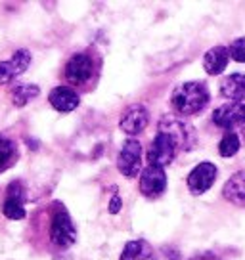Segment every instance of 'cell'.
Instances as JSON below:
<instances>
[{
    "mask_svg": "<svg viewBox=\"0 0 245 260\" xmlns=\"http://www.w3.org/2000/svg\"><path fill=\"white\" fill-rule=\"evenodd\" d=\"M241 128H243V138H245V124H243V126H241Z\"/></svg>",
    "mask_w": 245,
    "mask_h": 260,
    "instance_id": "obj_24",
    "label": "cell"
},
{
    "mask_svg": "<svg viewBox=\"0 0 245 260\" xmlns=\"http://www.w3.org/2000/svg\"><path fill=\"white\" fill-rule=\"evenodd\" d=\"M212 122L221 128L234 130L245 124V104H226L212 111Z\"/></svg>",
    "mask_w": 245,
    "mask_h": 260,
    "instance_id": "obj_11",
    "label": "cell"
},
{
    "mask_svg": "<svg viewBox=\"0 0 245 260\" xmlns=\"http://www.w3.org/2000/svg\"><path fill=\"white\" fill-rule=\"evenodd\" d=\"M31 65V52L29 50H17L10 59L0 61V84H8L16 77L23 75Z\"/></svg>",
    "mask_w": 245,
    "mask_h": 260,
    "instance_id": "obj_10",
    "label": "cell"
},
{
    "mask_svg": "<svg viewBox=\"0 0 245 260\" xmlns=\"http://www.w3.org/2000/svg\"><path fill=\"white\" fill-rule=\"evenodd\" d=\"M221 94L224 98L232 100L234 104H241L245 100V75H228L221 84Z\"/></svg>",
    "mask_w": 245,
    "mask_h": 260,
    "instance_id": "obj_16",
    "label": "cell"
},
{
    "mask_svg": "<svg viewBox=\"0 0 245 260\" xmlns=\"http://www.w3.org/2000/svg\"><path fill=\"white\" fill-rule=\"evenodd\" d=\"M239 151V136H237L236 132H228L224 138L221 140V144H219V153L222 157H232V155H236Z\"/></svg>",
    "mask_w": 245,
    "mask_h": 260,
    "instance_id": "obj_20",
    "label": "cell"
},
{
    "mask_svg": "<svg viewBox=\"0 0 245 260\" xmlns=\"http://www.w3.org/2000/svg\"><path fill=\"white\" fill-rule=\"evenodd\" d=\"M222 195L232 205L245 207V171L236 172V174L230 176V180L224 184Z\"/></svg>",
    "mask_w": 245,
    "mask_h": 260,
    "instance_id": "obj_15",
    "label": "cell"
},
{
    "mask_svg": "<svg viewBox=\"0 0 245 260\" xmlns=\"http://www.w3.org/2000/svg\"><path fill=\"white\" fill-rule=\"evenodd\" d=\"M149 122V111L146 109V106L142 104H132L129 106L125 111L121 113V121H119V126L125 134L129 136H136L142 130L147 126Z\"/></svg>",
    "mask_w": 245,
    "mask_h": 260,
    "instance_id": "obj_8",
    "label": "cell"
},
{
    "mask_svg": "<svg viewBox=\"0 0 245 260\" xmlns=\"http://www.w3.org/2000/svg\"><path fill=\"white\" fill-rule=\"evenodd\" d=\"M167 189V174H165V169L161 167H151L147 165L146 169L140 174V191L144 197H159V195L165 193Z\"/></svg>",
    "mask_w": 245,
    "mask_h": 260,
    "instance_id": "obj_7",
    "label": "cell"
},
{
    "mask_svg": "<svg viewBox=\"0 0 245 260\" xmlns=\"http://www.w3.org/2000/svg\"><path fill=\"white\" fill-rule=\"evenodd\" d=\"M66 79L69 84L75 86H84L88 84L94 75H96V61L90 56L88 52H77L69 57V61L66 63Z\"/></svg>",
    "mask_w": 245,
    "mask_h": 260,
    "instance_id": "obj_4",
    "label": "cell"
},
{
    "mask_svg": "<svg viewBox=\"0 0 245 260\" xmlns=\"http://www.w3.org/2000/svg\"><path fill=\"white\" fill-rule=\"evenodd\" d=\"M2 214L10 220L25 218V187L21 182H12L6 189V199L2 205Z\"/></svg>",
    "mask_w": 245,
    "mask_h": 260,
    "instance_id": "obj_12",
    "label": "cell"
},
{
    "mask_svg": "<svg viewBox=\"0 0 245 260\" xmlns=\"http://www.w3.org/2000/svg\"><path fill=\"white\" fill-rule=\"evenodd\" d=\"M121 207H122L121 197H119V195L115 193L113 197L109 199V207H107V209H109V212H111V214H117V212L121 211Z\"/></svg>",
    "mask_w": 245,
    "mask_h": 260,
    "instance_id": "obj_22",
    "label": "cell"
},
{
    "mask_svg": "<svg viewBox=\"0 0 245 260\" xmlns=\"http://www.w3.org/2000/svg\"><path fill=\"white\" fill-rule=\"evenodd\" d=\"M17 161V147L12 140L0 136V172L8 171Z\"/></svg>",
    "mask_w": 245,
    "mask_h": 260,
    "instance_id": "obj_19",
    "label": "cell"
},
{
    "mask_svg": "<svg viewBox=\"0 0 245 260\" xmlns=\"http://www.w3.org/2000/svg\"><path fill=\"white\" fill-rule=\"evenodd\" d=\"M217 167L209 161L199 162L194 171L188 174V189L194 195H201L205 193L207 189H211L215 180H217Z\"/></svg>",
    "mask_w": 245,
    "mask_h": 260,
    "instance_id": "obj_9",
    "label": "cell"
},
{
    "mask_svg": "<svg viewBox=\"0 0 245 260\" xmlns=\"http://www.w3.org/2000/svg\"><path fill=\"white\" fill-rule=\"evenodd\" d=\"M209 88L203 82L192 81V82H182L176 88L172 90L171 104L174 111L184 117H192V115L199 113L207 104H209Z\"/></svg>",
    "mask_w": 245,
    "mask_h": 260,
    "instance_id": "obj_1",
    "label": "cell"
},
{
    "mask_svg": "<svg viewBox=\"0 0 245 260\" xmlns=\"http://www.w3.org/2000/svg\"><path fill=\"white\" fill-rule=\"evenodd\" d=\"M230 61V50L226 46H215L203 56V67L209 75H221Z\"/></svg>",
    "mask_w": 245,
    "mask_h": 260,
    "instance_id": "obj_14",
    "label": "cell"
},
{
    "mask_svg": "<svg viewBox=\"0 0 245 260\" xmlns=\"http://www.w3.org/2000/svg\"><path fill=\"white\" fill-rule=\"evenodd\" d=\"M50 239L62 249H67L77 241V228L73 224V218L69 216V212L64 209L62 203H56V209L52 211Z\"/></svg>",
    "mask_w": 245,
    "mask_h": 260,
    "instance_id": "obj_3",
    "label": "cell"
},
{
    "mask_svg": "<svg viewBox=\"0 0 245 260\" xmlns=\"http://www.w3.org/2000/svg\"><path fill=\"white\" fill-rule=\"evenodd\" d=\"M228 50H230V57H234L239 63H245V37L236 39L228 46Z\"/></svg>",
    "mask_w": 245,
    "mask_h": 260,
    "instance_id": "obj_21",
    "label": "cell"
},
{
    "mask_svg": "<svg viewBox=\"0 0 245 260\" xmlns=\"http://www.w3.org/2000/svg\"><path fill=\"white\" fill-rule=\"evenodd\" d=\"M149 256H151V247L144 239L129 241L121 252V260H146Z\"/></svg>",
    "mask_w": 245,
    "mask_h": 260,
    "instance_id": "obj_17",
    "label": "cell"
},
{
    "mask_svg": "<svg viewBox=\"0 0 245 260\" xmlns=\"http://www.w3.org/2000/svg\"><path fill=\"white\" fill-rule=\"evenodd\" d=\"M212 258H215V254H212V252H203V254L196 256L194 260H212Z\"/></svg>",
    "mask_w": 245,
    "mask_h": 260,
    "instance_id": "obj_23",
    "label": "cell"
},
{
    "mask_svg": "<svg viewBox=\"0 0 245 260\" xmlns=\"http://www.w3.org/2000/svg\"><path fill=\"white\" fill-rule=\"evenodd\" d=\"M117 169L127 178H134L142 171V144L138 140L131 138L122 144L117 157Z\"/></svg>",
    "mask_w": 245,
    "mask_h": 260,
    "instance_id": "obj_5",
    "label": "cell"
},
{
    "mask_svg": "<svg viewBox=\"0 0 245 260\" xmlns=\"http://www.w3.org/2000/svg\"><path fill=\"white\" fill-rule=\"evenodd\" d=\"M157 134H165L176 146V149H182V151H190L197 144L194 124L178 115H163L157 124Z\"/></svg>",
    "mask_w": 245,
    "mask_h": 260,
    "instance_id": "obj_2",
    "label": "cell"
},
{
    "mask_svg": "<svg viewBox=\"0 0 245 260\" xmlns=\"http://www.w3.org/2000/svg\"><path fill=\"white\" fill-rule=\"evenodd\" d=\"M48 102L56 111L69 113V111H73V109L79 107L81 96L73 88H69V86H56L54 90H50Z\"/></svg>",
    "mask_w": 245,
    "mask_h": 260,
    "instance_id": "obj_13",
    "label": "cell"
},
{
    "mask_svg": "<svg viewBox=\"0 0 245 260\" xmlns=\"http://www.w3.org/2000/svg\"><path fill=\"white\" fill-rule=\"evenodd\" d=\"M176 151H178L176 146L165 134H157L156 138L151 140L149 147H147V153H146L147 162L151 167H161V169H165L167 165H171L174 161Z\"/></svg>",
    "mask_w": 245,
    "mask_h": 260,
    "instance_id": "obj_6",
    "label": "cell"
},
{
    "mask_svg": "<svg viewBox=\"0 0 245 260\" xmlns=\"http://www.w3.org/2000/svg\"><path fill=\"white\" fill-rule=\"evenodd\" d=\"M39 94H41V88L37 84H31V82L29 84H17L12 92V100L17 107H23L29 102H33L35 98H39Z\"/></svg>",
    "mask_w": 245,
    "mask_h": 260,
    "instance_id": "obj_18",
    "label": "cell"
}]
</instances>
